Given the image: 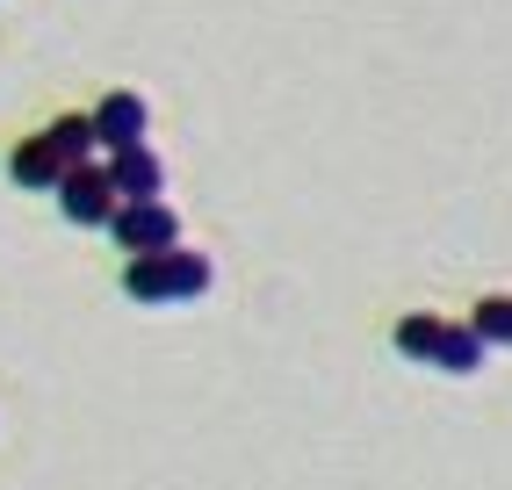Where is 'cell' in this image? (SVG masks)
<instances>
[{"mask_svg": "<svg viewBox=\"0 0 512 490\" xmlns=\"http://www.w3.org/2000/svg\"><path fill=\"white\" fill-rule=\"evenodd\" d=\"M202 289H210V260L188 253V245H174V253H145L123 267V296L130 303H195Z\"/></svg>", "mask_w": 512, "mask_h": 490, "instance_id": "obj_1", "label": "cell"}, {"mask_svg": "<svg viewBox=\"0 0 512 490\" xmlns=\"http://www.w3.org/2000/svg\"><path fill=\"white\" fill-rule=\"evenodd\" d=\"M109 231H116V245H123L130 260H145V253H174V245H181V217H174L166 202H123Z\"/></svg>", "mask_w": 512, "mask_h": 490, "instance_id": "obj_2", "label": "cell"}, {"mask_svg": "<svg viewBox=\"0 0 512 490\" xmlns=\"http://www.w3.org/2000/svg\"><path fill=\"white\" fill-rule=\"evenodd\" d=\"M58 209L73 224H116V209H123V195H116V181H109V166H73L58 181Z\"/></svg>", "mask_w": 512, "mask_h": 490, "instance_id": "obj_3", "label": "cell"}, {"mask_svg": "<svg viewBox=\"0 0 512 490\" xmlns=\"http://www.w3.org/2000/svg\"><path fill=\"white\" fill-rule=\"evenodd\" d=\"M145 123H152V109H145V94H130V87L101 94V109H94V137H101L109 152H130V145H145Z\"/></svg>", "mask_w": 512, "mask_h": 490, "instance_id": "obj_4", "label": "cell"}, {"mask_svg": "<svg viewBox=\"0 0 512 490\" xmlns=\"http://www.w3.org/2000/svg\"><path fill=\"white\" fill-rule=\"evenodd\" d=\"M109 181H116V195H123V202H159L166 166H159V152H152V145H130V152H109Z\"/></svg>", "mask_w": 512, "mask_h": 490, "instance_id": "obj_5", "label": "cell"}, {"mask_svg": "<svg viewBox=\"0 0 512 490\" xmlns=\"http://www.w3.org/2000/svg\"><path fill=\"white\" fill-rule=\"evenodd\" d=\"M8 173H15L22 188H58V181H65V173H73V166L58 159V145H51V130H37V137H22V145L8 152Z\"/></svg>", "mask_w": 512, "mask_h": 490, "instance_id": "obj_6", "label": "cell"}, {"mask_svg": "<svg viewBox=\"0 0 512 490\" xmlns=\"http://www.w3.org/2000/svg\"><path fill=\"white\" fill-rule=\"evenodd\" d=\"M433 368H440V375H476V368H484V339H476L469 325H448V332H440Z\"/></svg>", "mask_w": 512, "mask_h": 490, "instance_id": "obj_7", "label": "cell"}, {"mask_svg": "<svg viewBox=\"0 0 512 490\" xmlns=\"http://www.w3.org/2000/svg\"><path fill=\"white\" fill-rule=\"evenodd\" d=\"M51 145H58L65 166H94V145H101V137H94V116H58V123H51Z\"/></svg>", "mask_w": 512, "mask_h": 490, "instance_id": "obj_8", "label": "cell"}, {"mask_svg": "<svg viewBox=\"0 0 512 490\" xmlns=\"http://www.w3.org/2000/svg\"><path fill=\"white\" fill-rule=\"evenodd\" d=\"M440 332H448V325H440V318H426V310H419V318H397V354L404 361H426L433 368V354H440Z\"/></svg>", "mask_w": 512, "mask_h": 490, "instance_id": "obj_9", "label": "cell"}, {"mask_svg": "<svg viewBox=\"0 0 512 490\" xmlns=\"http://www.w3.org/2000/svg\"><path fill=\"white\" fill-rule=\"evenodd\" d=\"M469 332L484 339V346H512V296H484L469 310Z\"/></svg>", "mask_w": 512, "mask_h": 490, "instance_id": "obj_10", "label": "cell"}]
</instances>
